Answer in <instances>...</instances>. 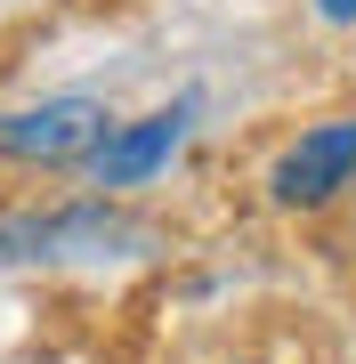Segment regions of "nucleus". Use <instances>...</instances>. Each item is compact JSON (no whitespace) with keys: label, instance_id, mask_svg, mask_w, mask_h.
<instances>
[{"label":"nucleus","instance_id":"obj_1","mask_svg":"<svg viewBox=\"0 0 356 364\" xmlns=\"http://www.w3.org/2000/svg\"><path fill=\"white\" fill-rule=\"evenodd\" d=\"M114 138L106 105L97 97H41V105H16L0 114V154L9 162H33V170H65V162H97V146Z\"/></svg>","mask_w":356,"mask_h":364},{"label":"nucleus","instance_id":"obj_2","mask_svg":"<svg viewBox=\"0 0 356 364\" xmlns=\"http://www.w3.org/2000/svg\"><path fill=\"white\" fill-rule=\"evenodd\" d=\"M340 186H356V114L308 122V130L276 154V170H267V195L284 210H324Z\"/></svg>","mask_w":356,"mask_h":364},{"label":"nucleus","instance_id":"obj_3","mask_svg":"<svg viewBox=\"0 0 356 364\" xmlns=\"http://www.w3.org/2000/svg\"><path fill=\"white\" fill-rule=\"evenodd\" d=\"M178 138H186V105H162V114H138V122H122V130L97 146V186L106 195H122V186H146L162 162L178 154Z\"/></svg>","mask_w":356,"mask_h":364},{"label":"nucleus","instance_id":"obj_4","mask_svg":"<svg viewBox=\"0 0 356 364\" xmlns=\"http://www.w3.org/2000/svg\"><path fill=\"white\" fill-rule=\"evenodd\" d=\"M316 16L324 25H356V0H316Z\"/></svg>","mask_w":356,"mask_h":364},{"label":"nucleus","instance_id":"obj_5","mask_svg":"<svg viewBox=\"0 0 356 364\" xmlns=\"http://www.w3.org/2000/svg\"><path fill=\"white\" fill-rule=\"evenodd\" d=\"M243 364H251V356H243Z\"/></svg>","mask_w":356,"mask_h":364}]
</instances>
